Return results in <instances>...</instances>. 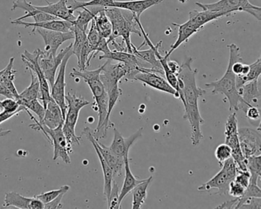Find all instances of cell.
I'll return each mask as SVG.
<instances>
[{"label":"cell","instance_id":"50","mask_svg":"<svg viewBox=\"0 0 261 209\" xmlns=\"http://www.w3.org/2000/svg\"><path fill=\"white\" fill-rule=\"evenodd\" d=\"M244 65V64H243V61H238V62H233L231 66L232 71L236 75H239L242 73Z\"/></svg>","mask_w":261,"mask_h":209},{"label":"cell","instance_id":"15","mask_svg":"<svg viewBox=\"0 0 261 209\" xmlns=\"http://www.w3.org/2000/svg\"><path fill=\"white\" fill-rule=\"evenodd\" d=\"M37 33L42 36L45 42V51L56 56L59 47L68 40L74 39V32L67 33L62 32L51 31V30H43L37 28Z\"/></svg>","mask_w":261,"mask_h":209},{"label":"cell","instance_id":"8","mask_svg":"<svg viewBox=\"0 0 261 209\" xmlns=\"http://www.w3.org/2000/svg\"><path fill=\"white\" fill-rule=\"evenodd\" d=\"M225 143L231 149V158L234 161L238 169L242 171L247 170V161L246 157L241 151L238 138V119L236 112L230 114L225 123Z\"/></svg>","mask_w":261,"mask_h":209},{"label":"cell","instance_id":"44","mask_svg":"<svg viewBox=\"0 0 261 209\" xmlns=\"http://www.w3.org/2000/svg\"><path fill=\"white\" fill-rule=\"evenodd\" d=\"M259 108L256 107L250 106L246 109L244 111L246 117L250 120V122H257L258 123H260V114H259Z\"/></svg>","mask_w":261,"mask_h":209},{"label":"cell","instance_id":"26","mask_svg":"<svg viewBox=\"0 0 261 209\" xmlns=\"http://www.w3.org/2000/svg\"><path fill=\"white\" fill-rule=\"evenodd\" d=\"M125 163V177L123 180V186L121 190H120V195H119V203L121 204L122 201L124 199L125 197L132 192L133 189L140 184V182L144 179H138L137 177L134 176L133 172H131L130 167H129V155L124 157Z\"/></svg>","mask_w":261,"mask_h":209},{"label":"cell","instance_id":"27","mask_svg":"<svg viewBox=\"0 0 261 209\" xmlns=\"http://www.w3.org/2000/svg\"><path fill=\"white\" fill-rule=\"evenodd\" d=\"M103 7H91L82 8V11L79 12V16L76 17L74 22V27H77L80 30L86 32L89 27L90 22L94 19L96 16L102 10H105Z\"/></svg>","mask_w":261,"mask_h":209},{"label":"cell","instance_id":"40","mask_svg":"<svg viewBox=\"0 0 261 209\" xmlns=\"http://www.w3.org/2000/svg\"><path fill=\"white\" fill-rule=\"evenodd\" d=\"M21 105L25 107L29 111H33V113H35L39 117V121H42L44 115H45V109L43 105L40 103L38 99L30 100V101L23 102Z\"/></svg>","mask_w":261,"mask_h":209},{"label":"cell","instance_id":"6","mask_svg":"<svg viewBox=\"0 0 261 209\" xmlns=\"http://www.w3.org/2000/svg\"><path fill=\"white\" fill-rule=\"evenodd\" d=\"M202 10H210L212 12H219L229 16L235 12H245L256 18L258 21L261 20V8L250 4L249 0H219L213 4H200L195 3Z\"/></svg>","mask_w":261,"mask_h":209},{"label":"cell","instance_id":"2","mask_svg":"<svg viewBox=\"0 0 261 209\" xmlns=\"http://www.w3.org/2000/svg\"><path fill=\"white\" fill-rule=\"evenodd\" d=\"M227 47L230 51V56L226 72L221 79L205 84V87L207 88H212V94H222L225 96L230 104V111H234L236 112L241 109L244 112L246 109L250 106L247 104L240 95L236 87V74L233 72L231 68L233 62L243 61V59L240 53L239 47L237 46V45L232 43Z\"/></svg>","mask_w":261,"mask_h":209},{"label":"cell","instance_id":"38","mask_svg":"<svg viewBox=\"0 0 261 209\" xmlns=\"http://www.w3.org/2000/svg\"><path fill=\"white\" fill-rule=\"evenodd\" d=\"M100 36L97 27H96L95 22L94 19L91 21V27H90L89 31L87 33V42L88 45L91 47L93 51V59H94V53H95L96 48H97V45L100 42Z\"/></svg>","mask_w":261,"mask_h":209},{"label":"cell","instance_id":"11","mask_svg":"<svg viewBox=\"0 0 261 209\" xmlns=\"http://www.w3.org/2000/svg\"><path fill=\"white\" fill-rule=\"evenodd\" d=\"M238 138L241 151L246 159L252 155H260V129L242 127L238 129Z\"/></svg>","mask_w":261,"mask_h":209},{"label":"cell","instance_id":"47","mask_svg":"<svg viewBox=\"0 0 261 209\" xmlns=\"http://www.w3.org/2000/svg\"><path fill=\"white\" fill-rule=\"evenodd\" d=\"M65 195V193L60 194L57 198H55L54 200L50 201V202L45 204V208H62V207H63V204H62V200Z\"/></svg>","mask_w":261,"mask_h":209},{"label":"cell","instance_id":"43","mask_svg":"<svg viewBox=\"0 0 261 209\" xmlns=\"http://www.w3.org/2000/svg\"><path fill=\"white\" fill-rule=\"evenodd\" d=\"M250 173L248 170L242 171L237 169V175L234 178V181L239 183L243 187L247 188L250 184Z\"/></svg>","mask_w":261,"mask_h":209},{"label":"cell","instance_id":"34","mask_svg":"<svg viewBox=\"0 0 261 209\" xmlns=\"http://www.w3.org/2000/svg\"><path fill=\"white\" fill-rule=\"evenodd\" d=\"M247 170L250 173V183L257 184L258 178L261 176L260 155H252L247 159Z\"/></svg>","mask_w":261,"mask_h":209},{"label":"cell","instance_id":"5","mask_svg":"<svg viewBox=\"0 0 261 209\" xmlns=\"http://www.w3.org/2000/svg\"><path fill=\"white\" fill-rule=\"evenodd\" d=\"M27 112L30 114L31 117V120L35 121V123L30 125V127L36 131H41L43 133L44 135L48 139L50 144L53 146L54 149V153H53V160L56 161L58 159H62V161L66 164L71 163V158H70L69 149L68 147L66 138L64 135L63 130H62V126L60 125L55 129H51L45 125L42 124L40 122L38 121L37 119L35 118L29 110Z\"/></svg>","mask_w":261,"mask_h":209},{"label":"cell","instance_id":"49","mask_svg":"<svg viewBox=\"0 0 261 209\" xmlns=\"http://www.w3.org/2000/svg\"><path fill=\"white\" fill-rule=\"evenodd\" d=\"M167 65L171 72L173 73L176 76L178 75L180 70H181V65H178V62L175 61L170 60L169 59H168Z\"/></svg>","mask_w":261,"mask_h":209},{"label":"cell","instance_id":"41","mask_svg":"<svg viewBox=\"0 0 261 209\" xmlns=\"http://www.w3.org/2000/svg\"><path fill=\"white\" fill-rule=\"evenodd\" d=\"M215 154L220 166H221L224 161L231 157V149L228 145L222 143L216 148Z\"/></svg>","mask_w":261,"mask_h":209},{"label":"cell","instance_id":"33","mask_svg":"<svg viewBox=\"0 0 261 209\" xmlns=\"http://www.w3.org/2000/svg\"><path fill=\"white\" fill-rule=\"evenodd\" d=\"M94 19L100 36L107 39H109L112 33V25L109 18L105 13V9L100 11Z\"/></svg>","mask_w":261,"mask_h":209},{"label":"cell","instance_id":"31","mask_svg":"<svg viewBox=\"0 0 261 209\" xmlns=\"http://www.w3.org/2000/svg\"><path fill=\"white\" fill-rule=\"evenodd\" d=\"M261 74V59L259 58L254 63L250 65V70L245 75H236L237 89L239 90L243 85L252 81L259 79Z\"/></svg>","mask_w":261,"mask_h":209},{"label":"cell","instance_id":"48","mask_svg":"<svg viewBox=\"0 0 261 209\" xmlns=\"http://www.w3.org/2000/svg\"><path fill=\"white\" fill-rule=\"evenodd\" d=\"M261 198H251L247 200L244 204L241 205V208H261Z\"/></svg>","mask_w":261,"mask_h":209},{"label":"cell","instance_id":"16","mask_svg":"<svg viewBox=\"0 0 261 209\" xmlns=\"http://www.w3.org/2000/svg\"><path fill=\"white\" fill-rule=\"evenodd\" d=\"M143 128H140L137 132L129 136L128 138H124L117 129L114 127V139H113L112 143L109 146L110 149L119 156L123 157V158L129 155V151L131 146L143 136Z\"/></svg>","mask_w":261,"mask_h":209},{"label":"cell","instance_id":"14","mask_svg":"<svg viewBox=\"0 0 261 209\" xmlns=\"http://www.w3.org/2000/svg\"><path fill=\"white\" fill-rule=\"evenodd\" d=\"M71 48L72 44L62 49L59 54L56 55V56L50 54L48 51H45V50L42 51L39 59V66L51 88L56 81V72L62 63V59Z\"/></svg>","mask_w":261,"mask_h":209},{"label":"cell","instance_id":"42","mask_svg":"<svg viewBox=\"0 0 261 209\" xmlns=\"http://www.w3.org/2000/svg\"><path fill=\"white\" fill-rule=\"evenodd\" d=\"M119 195H120V188L116 183L115 180L113 181L112 189L111 195L108 201V207L110 209H118L121 207V204L119 203Z\"/></svg>","mask_w":261,"mask_h":209},{"label":"cell","instance_id":"20","mask_svg":"<svg viewBox=\"0 0 261 209\" xmlns=\"http://www.w3.org/2000/svg\"><path fill=\"white\" fill-rule=\"evenodd\" d=\"M164 0H130V1H114V7L127 10L140 19L142 13L148 9L158 5Z\"/></svg>","mask_w":261,"mask_h":209},{"label":"cell","instance_id":"13","mask_svg":"<svg viewBox=\"0 0 261 209\" xmlns=\"http://www.w3.org/2000/svg\"><path fill=\"white\" fill-rule=\"evenodd\" d=\"M67 113L62 127L75 132L76 125L79 120L81 110L90 104V102L84 98L82 96H77L76 93H65Z\"/></svg>","mask_w":261,"mask_h":209},{"label":"cell","instance_id":"29","mask_svg":"<svg viewBox=\"0 0 261 209\" xmlns=\"http://www.w3.org/2000/svg\"><path fill=\"white\" fill-rule=\"evenodd\" d=\"M30 73H31V84L28 88H25L22 93L19 94V97L16 100L20 105L23 102L36 100L39 97L40 84H39V79L33 71H30Z\"/></svg>","mask_w":261,"mask_h":209},{"label":"cell","instance_id":"36","mask_svg":"<svg viewBox=\"0 0 261 209\" xmlns=\"http://www.w3.org/2000/svg\"><path fill=\"white\" fill-rule=\"evenodd\" d=\"M251 198H261V189L257 184L250 182L249 186L246 188L244 195L241 198H238V204L235 208H241V205Z\"/></svg>","mask_w":261,"mask_h":209},{"label":"cell","instance_id":"35","mask_svg":"<svg viewBox=\"0 0 261 209\" xmlns=\"http://www.w3.org/2000/svg\"><path fill=\"white\" fill-rule=\"evenodd\" d=\"M73 32H74V42L72 43L71 50H72L73 55L76 56L77 61H79L82 47H83L84 44L87 40V33L77 28V27H74V25Z\"/></svg>","mask_w":261,"mask_h":209},{"label":"cell","instance_id":"4","mask_svg":"<svg viewBox=\"0 0 261 209\" xmlns=\"http://www.w3.org/2000/svg\"><path fill=\"white\" fill-rule=\"evenodd\" d=\"M103 68V65L93 71H77L75 68H73L72 72L70 74L71 77L84 79L92 92L94 99V105L96 106L94 109L98 113V123L95 130L101 127L108 116V96L100 79V72Z\"/></svg>","mask_w":261,"mask_h":209},{"label":"cell","instance_id":"18","mask_svg":"<svg viewBox=\"0 0 261 209\" xmlns=\"http://www.w3.org/2000/svg\"><path fill=\"white\" fill-rule=\"evenodd\" d=\"M91 132H92V130H91V128L85 127L82 134L86 136L87 139L91 142V144L93 145L94 149H95L96 152H97L99 161H100V165H101L102 170H103V183H105L103 184V195H105V198H106L107 201H108L110 198V195H111V189H112L113 181L114 180L113 171L111 167H110L109 165L105 161L103 157L102 156L97 146H96L95 143L94 142V137H93L92 133Z\"/></svg>","mask_w":261,"mask_h":209},{"label":"cell","instance_id":"45","mask_svg":"<svg viewBox=\"0 0 261 209\" xmlns=\"http://www.w3.org/2000/svg\"><path fill=\"white\" fill-rule=\"evenodd\" d=\"M245 189V188L233 180L229 185L228 193L233 198H241L244 195Z\"/></svg>","mask_w":261,"mask_h":209},{"label":"cell","instance_id":"32","mask_svg":"<svg viewBox=\"0 0 261 209\" xmlns=\"http://www.w3.org/2000/svg\"><path fill=\"white\" fill-rule=\"evenodd\" d=\"M115 0H90L88 2H82L77 0H70L68 1V7L71 11L74 12L79 9L85 8V7H100L103 8L114 7Z\"/></svg>","mask_w":261,"mask_h":209},{"label":"cell","instance_id":"12","mask_svg":"<svg viewBox=\"0 0 261 209\" xmlns=\"http://www.w3.org/2000/svg\"><path fill=\"white\" fill-rule=\"evenodd\" d=\"M133 82H142L144 85H147L162 92L167 93L174 96L175 98H179L178 91L171 86L166 79L162 77V74L152 68H149L146 71L139 72L136 74Z\"/></svg>","mask_w":261,"mask_h":209},{"label":"cell","instance_id":"3","mask_svg":"<svg viewBox=\"0 0 261 209\" xmlns=\"http://www.w3.org/2000/svg\"><path fill=\"white\" fill-rule=\"evenodd\" d=\"M105 13L111 21L112 25V33L108 39V44L116 40L118 37H122L126 45L127 53H133V45L130 36L132 33L142 36L140 30H137V16L130 12L123 13L121 10L117 7L105 8Z\"/></svg>","mask_w":261,"mask_h":209},{"label":"cell","instance_id":"7","mask_svg":"<svg viewBox=\"0 0 261 209\" xmlns=\"http://www.w3.org/2000/svg\"><path fill=\"white\" fill-rule=\"evenodd\" d=\"M221 169L213 178L198 188L199 192H210L217 189L218 192L215 195H226L228 193L229 185L234 180L237 175V165L230 157L223 163Z\"/></svg>","mask_w":261,"mask_h":209},{"label":"cell","instance_id":"46","mask_svg":"<svg viewBox=\"0 0 261 209\" xmlns=\"http://www.w3.org/2000/svg\"><path fill=\"white\" fill-rule=\"evenodd\" d=\"M108 45H109V44H108V39L103 37L100 38V42H99L97 48H96L95 53H94V58L99 53H102L103 55H106L109 53L111 50L110 49Z\"/></svg>","mask_w":261,"mask_h":209},{"label":"cell","instance_id":"10","mask_svg":"<svg viewBox=\"0 0 261 209\" xmlns=\"http://www.w3.org/2000/svg\"><path fill=\"white\" fill-rule=\"evenodd\" d=\"M73 56L72 50H69L65 55L64 59H62V63L59 66V74L57 77H56L54 84L51 87V96L53 100L57 103V104L60 107L62 110V115L65 119L67 113V103L65 101V87H66V82H65V72H66V67L68 65V61Z\"/></svg>","mask_w":261,"mask_h":209},{"label":"cell","instance_id":"28","mask_svg":"<svg viewBox=\"0 0 261 209\" xmlns=\"http://www.w3.org/2000/svg\"><path fill=\"white\" fill-rule=\"evenodd\" d=\"M152 181V176L143 180L133 189L132 208H141L147 198L148 188Z\"/></svg>","mask_w":261,"mask_h":209},{"label":"cell","instance_id":"22","mask_svg":"<svg viewBox=\"0 0 261 209\" xmlns=\"http://www.w3.org/2000/svg\"><path fill=\"white\" fill-rule=\"evenodd\" d=\"M45 109L43 119L42 121H39L42 124L51 129H55L60 125L63 124L65 119L62 115V110L53 99L47 103Z\"/></svg>","mask_w":261,"mask_h":209},{"label":"cell","instance_id":"52","mask_svg":"<svg viewBox=\"0 0 261 209\" xmlns=\"http://www.w3.org/2000/svg\"><path fill=\"white\" fill-rule=\"evenodd\" d=\"M0 73H1V71H0Z\"/></svg>","mask_w":261,"mask_h":209},{"label":"cell","instance_id":"17","mask_svg":"<svg viewBox=\"0 0 261 209\" xmlns=\"http://www.w3.org/2000/svg\"><path fill=\"white\" fill-rule=\"evenodd\" d=\"M11 24L16 25H22L25 28H32L33 27V33L36 32L37 28L51 30V31L62 32V33L73 31V29H74V23L73 22H68V21L60 19L41 22H24L23 20H13L12 21Z\"/></svg>","mask_w":261,"mask_h":209},{"label":"cell","instance_id":"37","mask_svg":"<svg viewBox=\"0 0 261 209\" xmlns=\"http://www.w3.org/2000/svg\"><path fill=\"white\" fill-rule=\"evenodd\" d=\"M0 108L7 113L16 114V115L22 112L27 111V108L18 103L16 99L6 98L5 100H0Z\"/></svg>","mask_w":261,"mask_h":209},{"label":"cell","instance_id":"24","mask_svg":"<svg viewBox=\"0 0 261 209\" xmlns=\"http://www.w3.org/2000/svg\"><path fill=\"white\" fill-rule=\"evenodd\" d=\"M226 16L225 14L219 12H212L210 10H192L189 13V21L199 31L206 24L219 18Z\"/></svg>","mask_w":261,"mask_h":209},{"label":"cell","instance_id":"51","mask_svg":"<svg viewBox=\"0 0 261 209\" xmlns=\"http://www.w3.org/2000/svg\"><path fill=\"white\" fill-rule=\"evenodd\" d=\"M16 115V114H10V113L6 112V111L0 112V124L7 121V120H10V118Z\"/></svg>","mask_w":261,"mask_h":209},{"label":"cell","instance_id":"39","mask_svg":"<svg viewBox=\"0 0 261 209\" xmlns=\"http://www.w3.org/2000/svg\"><path fill=\"white\" fill-rule=\"evenodd\" d=\"M69 189V186H63L59 189H56V190L44 192V193L40 194V195H35V197L39 198V199L40 200V201H42L44 204H47V203L50 202V201L54 200L55 198H57L60 194L67 193Z\"/></svg>","mask_w":261,"mask_h":209},{"label":"cell","instance_id":"25","mask_svg":"<svg viewBox=\"0 0 261 209\" xmlns=\"http://www.w3.org/2000/svg\"><path fill=\"white\" fill-rule=\"evenodd\" d=\"M172 25L178 28V39L175 41V43L171 45L169 51H166L165 56H166L167 59H169V56H171V54H172L174 51H175L181 44L189 41V39H190L193 35H195V33L198 32V30H197L189 20L183 24L172 23Z\"/></svg>","mask_w":261,"mask_h":209},{"label":"cell","instance_id":"9","mask_svg":"<svg viewBox=\"0 0 261 209\" xmlns=\"http://www.w3.org/2000/svg\"><path fill=\"white\" fill-rule=\"evenodd\" d=\"M42 50L40 48L35 50L33 53L25 50L22 55V62L25 64V67L30 71L35 73L40 84V94H39V100H42L44 108L50 100L53 99L51 93L49 91V84L45 79L44 73L42 72L40 66H39V59L42 54Z\"/></svg>","mask_w":261,"mask_h":209},{"label":"cell","instance_id":"30","mask_svg":"<svg viewBox=\"0 0 261 209\" xmlns=\"http://www.w3.org/2000/svg\"><path fill=\"white\" fill-rule=\"evenodd\" d=\"M33 198L23 196L17 192H10L6 194L4 207H15L21 209H31Z\"/></svg>","mask_w":261,"mask_h":209},{"label":"cell","instance_id":"21","mask_svg":"<svg viewBox=\"0 0 261 209\" xmlns=\"http://www.w3.org/2000/svg\"><path fill=\"white\" fill-rule=\"evenodd\" d=\"M94 142L95 143L98 150L100 151L102 156L105 159V161L109 165L113 171V175L114 177L121 175L122 171L124 168L125 160L123 157L119 156L117 154L114 153L109 146L100 143L98 140H96L94 137Z\"/></svg>","mask_w":261,"mask_h":209},{"label":"cell","instance_id":"1","mask_svg":"<svg viewBox=\"0 0 261 209\" xmlns=\"http://www.w3.org/2000/svg\"><path fill=\"white\" fill-rule=\"evenodd\" d=\"M192 58L189 57L181 65L177 75L179 99L185 108L184 119L189 121L191 127V140L194 146L200 144L204 139L201 126L204 120L201 117L198 108V99L206 94V91L198 87L196 83L197 68H192Z\"/></svg>","mask_w":261,"mask_h":209},{"label":"cell","instance_id":"19","mask_svg":"<svg viewBox=\"0 0 261 209\" xmlns=\"http://www.w3.org/2000/svg\"><path fill=\"white\" fill-rule=\"evenodd\" d=\"M45 1L46 2L47 6H44V7L35 6L36 9L51 16H56L58 19H63L74 23L76 16L74 15V12L71 11L68 7V0H59V2L56 4L48 2V0H45Z\"/></svg>","mask_w":261,"mask_h":209},{"label":"cell","instance_id":"23","mask_svg":"<svg viewBox=\"0 0 261 209\" xmlns=\"http://www.w3.org/2000/svg\"><path fill=\"white\" fill-rule=\"evenodd\" d=\"M243 100L250 105L260 109V88L259 79L246 83L238 90Z\"/></svg>","mask_w":261,"mask_h":209}]
</instances>
